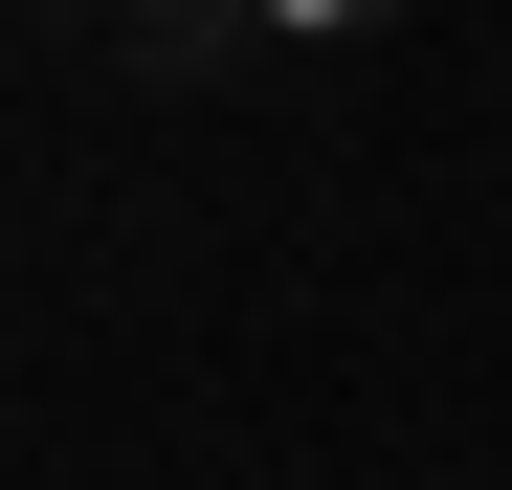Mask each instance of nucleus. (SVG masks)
Segmentation results:
<instances>
[{"label": "nucleus", "mask_w": 512, "mask_h": 490, "mask_svg": "<svg viewBox=\"0 0 512 490\" xmlns=\"http://www.w3.org/2000/svg\"><path fill=\"white\" fill-rule=\"evenodd\" d=\"M245 45H401V0H223Z\"/></svg>", "instance_id": "f03ea898"}, {"label": "nucleus", "mask_w": 512, "mask_h": 490, "mask_svg": "<svg viewBox=\"0 0 512 490\" xmlns=\"http://www.w3.org/2000/svg\"><path fill=\"white\" fill-rule=\"evenodd\" d=\"M90 23L156 67V90H223V67H245V23H223V0H90Z\"/></svg>", "instance_id": "f257e3e1"}]
</instances>
